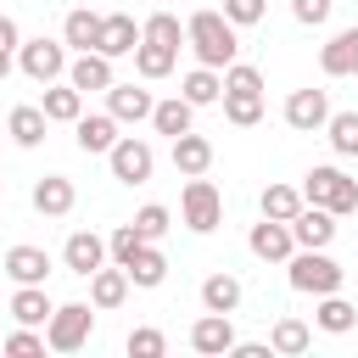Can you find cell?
<instances>
[{
	"label": "cell",
	"instance_id": "obj_1",
	"mask_svg": "<svg viewBox=\"0 0 358 358\" xmlns=\"http://www.w3.org/2000/svg\"><path fill=\"white\" fill-rule=\"evenodd\" d=\"M185 45L196 50V62H201V67H229V62H235V50H241L235 22H229L224 11H196V17L185 22Z\"/></svg>",
	"mask_w": 358,
	"mask_h": 358
},
{
	"label": "cell",
	"instance_id": "obj_2",
	"mask_svg": "<svg viewBox=\"0 0 358 358\" xmlns=\"http://www.w3.org/2000/svg\"><path fill=\"white\" fill-rule=\"evenodd\" d=\"M285 268H291V291H302V296L341 291V280H347V268H341L324 246H296V252L285 257Z\"/></svg>",
	"mask_w": 358,
	"mask_h": 358
},
{
	"label": "cell",
	"instance_id": "obj_3",
	"mask_svg": "<svg viewBox=\"0 0 358 358\" xmlns=\"http://www.w3.org/2000/svg\"><path fill=\"white\" fill-rule=\"evenodd\" d=\"M179 218H185V229L213 235V229L224 224V196H218V185L201 179V173H190V179H185V196H179Z\"/></svg>",
	"mask_w": 358,
	"mask_h": 358
},
{
	"label": "cell",
	"instance_id": "obj_4",
	"mask_svg": "<svg viewBox=\"0 0 358 358\" xmlns=\"http://www.w3.org/2000/svg\"><path fill=\"white\" fill-rule=\"evenodd\" d=\"M90 330H95V308L90 302H62L45 319V347L50 352H78L90 341Z\"/></svg>",
	"mask_w": 358,
	"mask_h": 358
},
{
	"label": "cell",
	"instance_id": "obj_5",
	"mask_svg": "<svg viewBox=\"0 0 358 358\" xmlns=\"http://www.w3.org/2000/svg\"><path fill=\"white\" fill-rule=\"evenodd\" d=\"M302 201L330 207L336 218H347V213H358V179H347L341 168H313L302 179Z\"/></svg>",
	"mask_w": 358,
	"mask_h": 358
},
{
	"label": "cell",
	"instance_id": "obj_6",
	"mask_svg": "<svg viewBox=\"0 0 358 358\" xmlns=\"http://www.w3.org/2000/svg\"><path fill=\"white\" fill-rule=\"evenodd\" d=\"M17 67L34 78V84H56L62 73H67V45H56V39H22L17 45Z\"/></svg>",
	"mask_w": 358,
	"mask_h": 358
},
{
	"label": "cell",
	"instance_id": "obj_7",
	"mask_svg": "<svg viewBox=\"0 0 358 358\" xmlns=\"http://www.w3.org/2000/svg\"><path fill=\"white\" fill-rule=\"evenodd\" d=\"M106 162H112V179H123V185H145L151 168H157V151H151L145 140H134V134H117V145L106 151Z\"/></svg>",
	"mask_w": 358,
	"mask_h": 358
},
{
	"label": "cell",
	"instance_id": "obj_8",
	"mask_svg": "<svg viewBox=\"0 0 358 358\" xmlns=\"http://www.w3.org/2000/svg\"><path fill=\"white\" fill-rule=\"evenodd\" d=\"M324 117H330V95L324 90H291L285 95V123L296 129V134H313V129H324Z\"/></svg>",
	"mask_w": 358,
	"mask_h": 358
},
{
	"label": "cell",
	"instance_id": "obj_9",
	"mask_svg": "<svg viewBox=\"0 0 358 358\" xmlns=\"http://www.w3.org/2000/svg\"><path fill=\"white\" fill-rule=\"evenodd\" d=\"M67 84L84 90V95L112 90V84H117V78H112V56H101V50H78V56L67 62Z\"/></svg>",
	"mask_w": 358,
	"mask_h": 358
},
{
	"label": "cell",
	"instance_id": "obj_10",
	"mask_svg": "<svg viewBox=\"0 0 358 358\" xmlns=\"http://www.w3.org/2000/svg\"><path fill=\"white\" fill-rule=\"evenodd\" d=\"M73 140H78V151H90V157H106V151L117 145V117H112V112H78Z\"/></svg>",
	"mask_w": 358,
	"mask_h": 358
},
{
	"label": "cell",
	"instance_id": "obj_11",
	"mask_svg": "<svg viewBox=\"0 0 358 358\" xmlns=\"http://www.w3.org/2000/svg\"><path fill=\"white\" fill-rule=\"evenodd\" d=\"M291 241H296V246H330V241H336V213L302 201L296 218H291Z\"/></svg>",
	"mask_w": 358,
	"mask_h": 358
},
{
	"label": "cell",
	"instance_id": "obj_12",
	"mask_svg": "<svg viewBox=\"0 0 358 358\" xmlns=\"http://www.w3.org/2000/svg\"><path fill=\"white\" fill-rule=\"evenodd\" d=\"M246 246H252V257H263V263H285V257L296 252V241H291V224H280V218H263V224H252Z\"/></svg>",
	"mask_w": 358,
	"mask_h": 358
},
{
	"label": "cell",
	"instance_id": "obj_13",
	"mask_svg": "<svg viewBox=\"0 0 358 358\" xmlns=\"http://www.w3.org/2000/svg\"><path fill=\"white\" fill-rule=\"evenodd\" d=\"M62 263H67V274H95L101 263H106V241L95 235V229H73L67 235V246H62Z\"/></svg>",
	"mask_w": 358,
	"mask_h": 358
},
{
	"label": "cell",
	"instance_id": "obj_14",
	"mask_svg": "<svg viewBox=\"0 0 358 358\" xmlns=\"http://www.w3.org/2000/svg\"><path fill=\"white\" fill-rule=\"evenodd\" d=\"M190 347L207 352V358H224V352L235 347V324H229V313H201V319L190 324Z\"/></svg>",
	"mask_w": 358,
	"mask_h": 358
},
{
	"label": "cell",
	"instance_id": "obj_15",
	"mask_svg": "<svg viewBox=\"0 0 358 358\" xmlns=\"http://www.w3.org/2000/svg\"><path fill=\"white\" fill-rule=\"evenodd\" d=\"M73 201H78V190H73V179H62V173H45V179L34 185V213H39V218H67Z\"/></svg>",
	"mask_w": 358,
	"mask_h": 358
},
{
	"label": "cell",
	"instance_id": "obj_16",
	"mask_svg": "<svg viewBox=\"0 0 358 358\" xmlns=\"http://www.w3.org/2000/svg\"><path fill=\"white\" fill-rule=\"evenodd\" d=\"M134 45H140V22H134L129 11L101 17V39H95V50H101V56H129Z\"/></svg>",
	"mask_w": 358,
	"mask_h": 358
},
{
	"label": "cell",
	"instance_id": "obj_17",
	"mask_svg": "<svg viewBox=\"0 0 358 358\" xmlns=\"http://www.w3.org/2000/svg\"><path fill=\"white\" fill-rule=\"evenodd\" d=\"M151 90H140V84H112L106 90V112L117 117V123H145L151 117Z\"/></svg>",
	"mask_w": 358,
	"mask_h": 358
},
{
	"label": "cell",
	"instance_id": "obj_18",
	"mask_svg": "<svg viewBox=\"0 0 358 358\" xmlns=\"http://www.w3.org/2000/svg\"><path fill=\"white\" fill-rule=\"evenodd\" d=\"M173 168H179L185 179H190V173H207V168H213V140L196 134V129L173 134Z\"/></svg>",
	"mask_w": 358,
	"mask_h": 358
},
{
	"label": "cell",
	"instance_id": "obj_19",
	"mask_svg": "<svg viewBox=\"0 0 358 358\" xmlns=\"http://www.w3.org/2000/svg\"><path fill=\"white\" fill-rule=\"evenodd\" d=\"M6 274H11L17 285H45L50 252H45V246H11V252H6Z\"/></svg>",
	"mask_w": 358,
	"mask_h": 358
},
{
	"label": "cell",
	"instance_id": "obj_20",
	"mask_svg": "<svg viewBox=\"0 0 358 358\" xmlns=\"http://www.w3.org/2000/svg\"><path fill=\"white\" fill-rule=\"evenodd\" d=\"M123 296H129V274L112 263H101L95 274H90V308H101V313H112V308H123Z\"/></svg>",
	"mask_w": 358,
	"mask_h": 358
},
{
	"label": "cell",
	"instance_id": "obj_21",
	"mask_svg": "<svg viewBox=\"0 0 358 358\" xmlns=\"http://www.w3.org/2000/svg\"><path fill=\"white\" fill-rule=\"evenodd\" d=\"M319 67H324V78H347V73H358V28H341V34L319 50Z\"/></svg>",
	"mask_w": 358,
	"mask_h": 358
},
{
	"label": "cell",
	"instance_id": "obj_22",
	"mask_svg": "<svg viewBox=\"0 0 358 358\" xmlns=\"http://www.w3.org/2000/svg\"><path fill=\"white\" fill-rule=\"evenodd\" d=\"M39 112H45L50 123H78V112H84V90H73V84H45Z\"/></svg>",
	"mask_w": 358,
	"mask_h": 358
},
{
	"label": "cell",
	"instance_id": "obj_23",
	"mask_svg": "<svg viewBox=\"0 0 358 358\" xmlns=\"http://www.w3.org/2000/svg\"><path fill=\"white\" fill-rule=\"evenodd\" d=\"M123 274H129V285H145V291H151V285H162V280H168V257L157 252V241H145V246L129 257V268H123Z\"/></svg>",
	"mask_w": 358,
	"mask_h": 358
},
{
	"label": "cell",
	"instance_id": "obj_24",
	"mask_svg": "<svg viewBox=\"0 0 358 358\" xmlns=\"http://www.w3.org/2000/svg\"><path fill=\"white\" fill-rule=\"evenodd\" d=\"M50 296H45V285H17V296H11V319L17 324H34V330H45V319H50Z\"/></svg>",
	"mask_w": 358,
	"mask_h": 358
},
{
	"label": "cell",
	"instance_id": "obj_25",
	"mask_svg": "<svg viewBox=\"0 0 358 358\" xmlns=\"http://www.w3.org/2000/svg\"><path fill=\"white\" fill-rule=\"evenodd\" d=\"M313 324H319V330H330V336H347V330L358 324V308H352L347 296L324 291V296H319V308H313Z\"/></svg>",
	"mask_w": 358,
	"mask_h": 358
},
{
	"label": "cell",
	"instance_id": "obj_26",
	"mask_svg": "<svg viewBox=\"0 0 358 358\" xmlns=\"http://www.w3.org/2000/svg\"><path fill=\"white\" fill-rule=\"evenodd\" d=\"M129 56H134V73H140V78H168L179 50H173V45H157V39H140Z\"/></svg>",
	"mask_w": 358,
	"mask_h": 358
},
{
	"label": "cell",
	"instance_id": "obj_27",
	"mask_svg": "<svg viewBox=\"0 0 358 358\" xmlns=\"http://www.w3.org/2000/svg\"><path fill=\"white\" fill-rule=\"evenodd\" d=\"M179 95H185L190 106H213V101L224 95V73H218V67H190L185 84H179Z\"/></svg>",
	"mask_w": 358,
	"mask_h": 358
},
{
	"label": "cell",
	"instance_id": "obj_28",
	"mask_svg": "<svg viewBox=\"0 0 358 358\" xmlns=\"http://www.w3.org/2000/svg\"><path fill=\"white\" fill-rule=\"evenodd\" d=\"M218 101H224V117H229L235 129H252V123H263V90H224Z\"/></svg>",
	"mask_w": 358,
	"mask_h": 358
},
{
	"label": "cell",
	"instance_id": "obj_29",
	"mask_svg": "<svg viewBox=\"0 0 358 358\" xmlns=\"http://www.w3.org/2000/svg\"><path fill=\"white\" fill-rule=\"evenodd\" d=\"M45 129H50V117H45L39 106H11V117H6V134H11L17 145H28V151L45 140Z\"/></svg>",
	"mask_w": 358,
	"mask_h": 358
},
{
	"label": "cell",
	"instance_id": "obj_30",
	"mask_svg": "<svg viewBox=\"0 0 358 358\" xmlns=\"http://www.w3.org/2000/svg\"><path fill=\"white\" fill-rule=\"evenodd\" d=\"M201 308L207 313H235L241 308V280L235 274H207L201 280Z\"/></svg>",
	"mask_w": 358,
	"mask_h": 358
},
{
	"label": "cell",
	"instance_id": "obj_31",
	"mask_svg": "<svg viewBox=\"0 0 358 358\" xmlns=\"http://www.w3.org/2000/svg\"><path fill=\"white\" fill-rule=\"evenodd\" d=\"M308 347H313V330H308L302 319H274V330H268V352L296 358V352H308Z\"/></svg>",
	"mask_w": 358,
	"mask_h": 358
},
{
	"label": "cell",
	"instance_id": "obj_32",
	"mask_svg": "<svg viewBox=\"0 0 358 358\" xmlns=\"http://www.w3.org/2000/svg\"><path fill=\"white\" fill-rule=\"evenodd\" d=\"M95 39H101V17L95 11H67V22H62V45H73V50H95Z\"/></svg>",
	"mask_w": 358,
	"mask_h": 358
},
{
	"label": "cell",
	"instance_id": "obj_33",
	"mask_svg": "<svg viewBox=\"0 0 358 358\" xmlns=\"http://www.w3.org/2000/svg\"><path fill=\"white\" fill-rule=\"evenodd\" d=\"M190 112H196V106H190L185 95H173V101H157V106H151V129L173 140V134H185V129H190Z\"/></svg>",
	"mask_w": 358,
	"mask_h": 358
},
{
	"label": "cell",
	"instance_id": "obj_34",
	"mask_svg": "<svg viewBox=\"0 0 358 358\" xmlns=\"http://www.w3.org/2000/svg\"><path fill=\"white\" fill-rule=\"evenodd\" d=\"M140 39H157V45H185V22L173 17V11H151L145 22H140Z\"/></svg>",
	"mask_w": 358,
	"mask_h": 358
},
{
	"label": "cell",
	"instance_id": "obj_35",
	"mask_svg": "<svg viewBox=\"0 0 358 358\" xmlns=\"http://www.w3.org/2000/svg\"><path fill=\"white\" fill-rule=\"evenodd\" d=\"M296 207H302V190H296V185H268V190H263V218L291 224V218H296Z\"/></svg>",
	"mask_w": 358,
	"mask_h": 358
},
{
	"label": "cell",
	"instance_id": "obj_36",
	"mask_svg": "<svg viewBox=\"0 0 358 358\" xmlns=\"http://www.w3.org/2000/svg\"><path fill=\"white\" fill-rule=\"evenodd\" d=\"M324 134L341 157H358V112H330L324 117Z\"/></svg>",
	"mask_w": 358,
	"mask_h": 358
},
{
	"label": "cell",
	"instance_id": "obj_37",
	"mask_svg": "<svg viewBox=\"0 0 358 358\" xmlns=\"http://www.w3.org/2000/svg\"><path fill=\"white\" fill-rule=\"evenodd\" d=\"M140 246H145V241H140V229H134V224H117V229L106 235V257H112L117 268H129V257H134Z\"/></svg>",
	"mask_w": 358,
	"mask_h": 358
},
{
	"label": "cell",
	"instance_id": "obj_38",
	"mask_svg": "<svg viewBox=\"0 0 358 358\" xmlns=\"http://www.w3.org/2000/svg\"><path fill=\"white\" fill-rule=\"evenodd\" d=\"M168 224H173V213H168L162 201H151V207H140V213H134L140 241H162V235H168Z\"/></svg>",
	"mask_w": 358,
	"mask_h": 358
},
{
	"label": "cell",
	"instance_id": "obj_39",
	"mask_svg": "<svg viewBox=\"0 0 358 358\" xmlns=\"http://www.w3.org/2000/svg\"><path fill=\"white\" fill-rule=\"evenodd\" d=\"M0 352H11V358H39V352H45V336H39L34 324H22V330H11V336L0 341Z\"/></svg>",
	"mask_w": 358,
	"mask_h": 358
},
{
	"label": "cell",
	"instance_id": "obj_40",
	"mask_svg": "<svg viewBox=\"0 0 358 358\" xmlns=\"http://www.w3.org/2000/svg\"><path fill=\"white\" fill-rule=\"evenodd\" d=\"M168 352V341H162V330H151V324H140V330H129V358H162Z\"/></svg>",
	"mask_w": 358,
	"mask_h": 358
},
{
	"label": "cell",
	"instance_id": "obj_41",
	"mask_svg": "<svg viewBox=\"0 0 358 358\" xmlns=\"http://www.w3.org/2000/svg\"><path fill=\"white\" fill-rule=\"evenodd\" d=\"M263 0H224V17L235 22V28H252V22H263Z\"/></svg>",
	"mask_w": 358,
	"mask_h": 358
},
{
	"label": "cell",
	"instance_id": "obj_42",
	"mask_svg": "<svg viewBox=\"0 0 358 358\" xmlns=\"http://www.w3.org/2000/svg\"><path fill=\"white\" fill-rule=\"evenodd\" d=\"M330 6H336V0H291V17L308 22V28H319V22L330 17Z\"/></svg>",
	"mask_w": 358,
	"mask_h": 358
},
{
	"label": "cell",
	"instance_id": "obj_43",
	"mask_svg": "<svg viewBox=\"0 0 358 358\" xmlns=\"http://www.w3.org/2000/svg\"><path fill=\"white\" fill-rule=\"evenodd\" d=\"M229 352H235V358H268V341H235Z\"/></svg>",
	"mask_w": 358,
	"mask_h": 358
},
{
	"label": "cell",
	"instance_id": "obj_44",
	"mask_svg": "<svg viewBox=\"0 0 358 358\" xmlns=\"http://www.w3.org/2000/svg\"><path fill=\"white\" fill-rule=\"evenodd\" d=\"M22 45V34H17V22L11 17H0V50H17Z\"/></svg>",
	"mask_w": 358,
	"mask_h": 358
},
{
	"label": "cell",
	"instance_id": "obj_45",
	"mask_svg": "<svg viewBox=\"0 0 358 358\" xmlns=\"http://www.w3.org/2000/svg\"><path fill=\"white\" fill-rule=\"evenodd\" d=\"M11 78V50H0V84Z\"/></svg>",
	"mask_w": 358,
	"mask_h": 358
}]
</instances>
